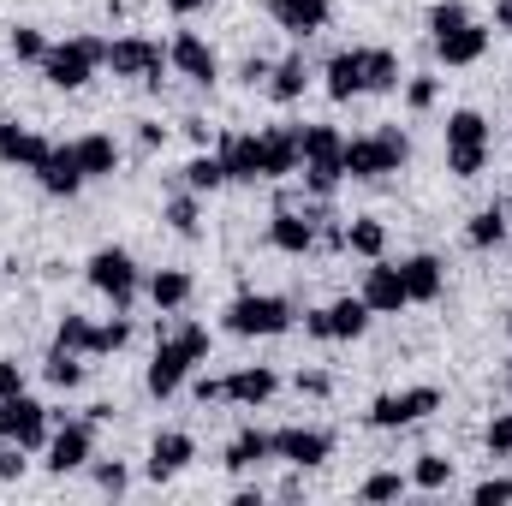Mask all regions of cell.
<instances>
[{"label": "cell", "mask_w": 512, "mask_h": 506, "mask_svg": "<svg viewBox=\"0 0 512 506\" xmlns=\"http://www.w3.org/2000/svg\"><path fill=\"white\" fill-rule=\"evenodd\" d=\"M209 358V328H197V322H185L179 334H167L161 346H155V358H149V376H143V387L155 393V399H173L179 387H185V376L197 370Z\"/></svg>", "instance_id": "1"}, {"label": "cell", "mask_w": 512, "mask_h": 506, "mask_svg": "<svg viewBox=\"0 0 512 506\" xmlns=\"http://www.w3.org/2000/svg\"><path fill=\"white\" fill-rule=\"evenodd\" d=\"M340 161H346V179H387V173H399L411 161V137L393 126L370 131V137H346Z\"/></svg>", "instance_id": "2"}, {"label": "cell", "mask_w": 512, "mask_h": 506, "mask_svg": "<svg viewBox=\"0 0 512 506\" xmlns=\"http://www.w3.org/2000/svg\"><path fill=\"white\" fill-rule=\"evenodd\" d=\"M298 149H304V191L310 197H334L340 191V179H346V161H340V149H346V137L334 126H298Z\"/></svg>", "instance_id": "3"}, {"label": "cell", "mask_w": 512, "mask_h": 506, "mask_svg": "<svg viewBox=\"0 0 512 506\" xmlns=\"http://www.w3.org/2000/svg\"><path fill=\"white\" fill-rule=\"evenodd\" d=\"M102 66H108V42H96V36L48 42V54H42V78H48L54 90H84Z\"/></svg>", "instance_id": "4"}, {"label": "cell", "mask_w": 512, "mask_h": 506, "mask_svg": "<svg viewBox=\"0 0 512 506\" xmlns=\"http://www.w3.org/2000/svg\"><path fill=\"white\" fill-rule=\"evenodd\" d=\"M221 322H227V334H239V340H274V334L292 328V304L274 298V292H239V298L221 310Z\"/></svg>", "instance_id": "5"}, {"label": "cell", "mask_w": 512, "mask_h": 506, "mask_svg": "<svg viewBox=\"0 0 512 506\" xmlns=\"http://www.w3.org/2000/svg\"><path fill=\"white\" fill-rule=\"evenodd\" d=\"M489 167V120L477 108L447 114V173L453 179H477Z\"/></svg>", "instance_id": "6"}, {"label": "cell", "mask_w": 512, "mask_h": 506, "mask_svg": "<svg viewBox=\"0 0 512 506\" xmlns=\"http://www.w3.org/2000/svg\"><path fill=\"white\" fill-rule=\"evenodd\" d=\"M48 435H54V411H48L42 399H30V393L0 399V441L36 453V447H48Z\"/></svg>", "instance_id": "7"}, {"label": "cell", "mask_w": 512, "mask_h": 506, "mask_svg": "<svg viewBox=\"0 0 512 506\" xmlns=\"http://www.w3.org/2000/svg\"><path fill=\"white\" fill-rule=\"evenodd\" d=\"M96 459V423L90 417H66L54 411V435H48V471L66 477V471H84Z\"/></svg>", "instance_id": "8"}, {"label": "cell", "mask_w": 512, "mask_h": 506, "mask_svg": "<svg viewBox=\"0 0 512 506\" xmlns=\"http://www.w3.org/2000/svg\"><path fill=\"white\" fill-rule=\"evenodd\" d=\"M108 66H114V78H137V84L161 90L167 48H161V42H149V36H120V42H108Z\"/></svg>", "instance_id": "9"}, {"label": "cell", "mask_w": 512, "mask_h": 506, "mask_svg": "<svg viewBox=\"0 0 512 506\" xmlns=\"http://www.w3.org/2000/svg\"><path fill=\"white\" fill-rule=\"evenodd\" d=\"M274 387H280V376L262 370V364H251V370H233V376H203L197 381V399H203V405H215V399L262 405V399H274Z\"/></svg>", "instance_id": "10"}, {"label": "cell", "mask_w": 512, "mask_h": 506, "mask_svg": "<svg viewBox=\"0 0 512 506\" xmlns=\"http://www.w3.org/2000/svg\"><path fill=\"white\" fill-rule=\"evenodd\" d=\"M90 286L114 304V310H131V298H137V262H131V251H120V245H108V251L90 256Z\"/></svg>", "instance_id": "11"}, {"label": "cell", "mask_w": 512, "mask_h": 506, "mask_svg": "<svg viewBox=\"0 0 512 506\" xmlns=\"http://www.w3.org/2000/svg\"><path fill=\"white\" fill-rule=\"evenodd\" d=\"M429 411H441V393H435V387H405V393H382V399L370 405V423H376V429H411V423H423Z\"/></svg>", "instance_id": "12"}, {"label": "cell", "mask_w": 512, "mask_h": 506, "mask_svg": "<svg viewBox=\"0 0 512 506\" xmlns=\"http://www.w3.org/2000/svg\"><path fill=\"white\" fill-rule=\"evenodd\" d=\"M364 328H370V304L364 298H340V304L304 316V334L310 340H358Z\"/></svg>", "instance_id": "13"}, {"label": "cell", "mask_w": 512, "mask_h": 506, "mask_svg": "<svg viewBox=\"0 0 512 506\" xmlns=\"http://www.w3.org/2000/svg\"><path fill=\"white\" fill-rule=\"evenodd\" d=\"M167 66H173L179 78L203 84V90H209V84L221 78V60H215V48H209V42H203L197 30H179V36L167 42Z\"/></svg>", "instance_id": "14"}, {"label": "cell", "mask_w": 512, "mask_h": 506, "mask_svg": "<svg viewBox=\"0 0 512 506\" xmlns=\"http://www.w3.org/2000/svg\"><path fill=\"white\" fill-rule=\"evenodd\" d=\"M364 304H370V316H399L405 304H411V292H405V274H399V262H370L364 268V292H358Z\"/></svg>", "instance_id": "15"}, {"label": "cell", "mask_w": 512, "mask_h": 506, "mask_svg": "<svg viewBox=\"0 0 512 506\" xmlns=\"http://www.w3.org/2000/svg\"><path fill=\"white\" fill-rule=\"evenodd\" d=\"M262 12L286 30V36H298V42H310L316 30H328V18H334V0H262Z\"/></svg>", "instance_id": "16"}, {"label": "cell", "mask_w": 512, "mask_h": 506, "mask_svg": "<svg viewBox=\"0 0 512 506\" xmlns=\"http://www.w3.org/2000/svg\"><path fill=\"white\" fill-rule=\"evenodd\" d=\"M429 42H435V60H447V66H477L489 54V30L477 18H465V24H453V30L429 36Z\"/></svg>", "instance_id": "17"}, {"label": "cell", "mask_w": 512, "mask_h": 506, "mask_svg": "<svg viewBox=\"0 0 512 506\" xmlns=\"http://www.w3.org/2000/svg\"><path fill=\"white\" fill-rule=\"evenodd\" d=\"M328 453H334V435H328V429H274V459H286V465H298V471L322 465Z\"/></svg>", "instance_id": "18"}, {"label": "cell", "mask_w": 512, "mask_h": 506, "mask_svg": "<svg viewBox=\"0 0 512 506\" xmlns=\"http://www.w3.org/2000/svg\"><path fill=\"white\" fill-rule=\"evenodd\" d=\"M36 179H42L48 197H78V191H84V167H78L72 143H54V149L36 161Z\"/></svg>", "instance_id": "19"}, {"label": "cell", "mask_w": 512, "mask_h": 506, "mask_svg": "<svg viewBox=\"0 0 512 506\" xmlns=\"http://www.w3.org/2000/svg\"><path fill=\"white\" fill-rule=\"evenodd\" d=\"M268 245H274L280 256H310V251H316V221L280 203V209H274V221H268Z\"/></svg>", "instance_id": "20"}, {"label": "cell", "mask_w": 512, "mask_h": 506, "mask_svg": "<svg viewBox=\"0 0 512 506\" xmlns=\"http://www.w3.org/2000/svg\"><path fill=\"white\" fill-rule=\"evenodd\" d=\"M191 459H197V441H191L185 429H161V435L149 441V477H155V483L179 477V471H185Z\"/></svg>", "instance_id": "21"}, {"label": "cell", "mask_w": 512, "mask_h": 506, "mask_svg": "<svg viewBox=\"0 0 512 506\" xmlns=\"http://www.w3.org/2000/svg\"><path fill=\"white\" fill-rule=\"evenodd\" d=\"M399 274H405V292H411V304H435L441 292H447V262L441 256H405L399 262Z\"/></svg>", "instance_id": "22"}, {"label": "cell", "mask_w": 512, "mask_h": 506, "mask_svg": "<svg viewBox=\"0 0 512 506\" xmlns=\"http://www.w3.org/2000/svg\"><path fill=\"white\" fill-rule=\"evenodd\" d=\"M298 161H304V149H298V126L262 131V179H292Z\"/></svg>", "instance_id": "23"}, {"label": "cell", "mask_w": 512, "mask_h": 506, "mask_svg": "<svg viewBox=\"0 0 512 506\" xmlns=\"http://www.w3.org/2000/svg\"><path fill=\"white\" fill-rule=\"evenodd\" d=\"M221 167H227V179H245V185H256L262 179V137H251V131H233V137H221Z\"/></svg>", "instance_id": "24"}, {"label": "cell", "mask_w": 512, "mask_h": 506, "mask_svg": "<svg viewBox=\"0 0 512 506\" xmlns=\"http://www.w3.org/2000/svg\"><path fill=\"white\" fill-rule=\"evenodd\" d=\"M48 149H54V143H48V137H36L30 126L0 120V161H6V167H30V173H36V161H42Z\"/></svg>", "instance_id": "25"}, {"label": "cell", "mask_w": 512, "mask_h": 506, "mask_svg": "<svg viewBox=\"0 0 512 506\" xmlns=\"http://www.w3.org/2000/svg\"><path fill=\"white\" fill-rule=\"evenodd\" d=\"M328 102H352V96H364V48H340L334 60H328Z\"/></svg>", "instance_id": "26"}, {"label": "cell", "mask_w": 512, "mask_h": 506, "mask_svg": "<svg viewBox=\"0 0 512 506\" xmlns=\"http://www.w3.org/2000/svg\"><path fill=\"white\" fill-rule=\"evenodd\" d=\"M72 155H78V167H84V179H108V173L120 167V143H114L108 131H90V137H72Z\"/></svg>", "instance_id": "27"}, {"label": "cell", "mask_w": 512, "mask_h": 506, "mask_svg": "<svg viewBox=\"0 0 512 506\" xmlns=\"http://www.w3.org/2000/svg\"><path fill=\"white\" fill-rule=\"evenodd\" d=\"M191 292H197V280H191L185 268H155V274H149V298H155V310H185Z\"/></svg>", "instance_id": "28"}, {"label": "cell", "mask_w": 512, "mask_h": 506, "mask_svg": "<svg viewBox=\"0 0 512 506\" xmlns=\"http://www.w3.org/2000/svg\"><path fill=\"white\" fill-rule=\"evenodd\" d=\"M304 84H310V66H304V54H286V60H274V72H268V96L286 108V102H298L304 96Z\"/></svg>", "instance_id": "29"}, {"label": "cell", "mask_w": 512, "mask_h": 506, "mask_svg": "<svg viewBox=\"0 0 512 506\" xmlns=\"http://www.w3.org/2000/svg\"><path fill=\"white\" fill-rule=\"evenodd\" d=\"M268 453H274V435H262V429H239V435L227 441L221 465H227V471H251V465H262Z\"/></svg>", "instance_id": "30"}, {"label": "cell", "mask_w": 512, "mask_h": 506, "mask_svg": "<svg viewBox=\"0 0 512 506\" xmlns=\"http://www.w3.org/2000/svg\"><path fill=\"white\" fill-rule=\"evenodd\" d=\"M387 90H399V54L364 48V96H387Z\"/></svg>", "instance_id": "31"}, {"label": "cell", "mask_w": 512, "mask_h": 506, "mask_svg": "<svg viewBox=\"0 0 512 506\" xmlns=\"http://www.w3.org/2000/svg\"><path fill=\"white\" fill-rule=\"evenodd\" d=\"M340 251L370 256V262H376V256L387 251V227H382V221H370V215H358V221H352V227L340 233Z\"/></svg>", "instance_id": "32"}, {"label": "cell", "mask_w": 512, "mask_h": 506, "mask_svg": "<svg viewBox=\"0 0 512 506\" xmlns=\"http://www.w3.org/2000/svg\"><path fill=\"white\" fill-rule=\"evenodd\" d=\"M501 239H507V215H501V209H477L471 227H465V245H471V251H495Z\"/></svg>", "instance_id": "33"}, {"label": "cell", "mask_w": 512, "mask_h": 506, "mask_svg": "<svg viewBox=\"0 0 512 506\" xmlns=\"http://www.w3.org/2000/svg\"><path fill=\"white\" fill-rule=\"evenodd\" d=\"M227 185V167H221V155H191L185 161V191H221Z\"/></svg>", "instance_id": "34"}, {"label": "cell", "mask_w": 512, "mask_h": 506, "mask_svg": "<svg viewBox=\"0 0 512 506\" xmlns=\"http://www.w3.org/2000/svg\"><path fill=\"white\" fill-rule=\"evenodd\" d=\"M453 483V459H441V453H423L417 465H411V489H423V495H441Z\"/></svg>", "instance_id": "35"}, {"label": "cell", "mask_w": 512, "mask_h": 506, "mask_svg": "<svg viewBox=\"0 0 512 506\" xmlns=\"http://www.w3.org/2000/svg\"><path fill=\"white\" fill-rule=\"evenodd\" d=\"M167 227L179 233V239H197L203 233V215H197V191H185V197H167Z\"/></svg>", "instance_id": "36"}, {"label": "cell", "mask_w": 512, "mask_h": 506, "mask_svg": "<svg viewBox=\"0 0 512 506\" xmlns=\"http://www.w3.org/2000/svg\"><path fill=\"white\" fill-rule=\"evenodd\" d=\"M42 376L54 381V387H78V381H84V352L54 346V352H48V364H42Z\"/></svg>", "instance_id": "37"}, {"label": "cell", "mask_w": 512, "mask_h": 506, "mask_svg": "<svg viewBox=\"0 0 512 506\" xmlns=\"http://www.w3.org/2000/svg\"><path fill=\"white\" fill-rule=\"evenodd\" d=\"M411 489V477H399V471H376V477H364V489H358V501L382 506V501H399Z\"/></svg>", "instance_id": "38"}, {"label": "cell", "mask_w": 512, "mask_h": 506, "mask_svg": "<svg viewBox=\"0 0 512 506\" xmlns=\"http://www.w3.org/2000/svg\"><path fill=\"white\" fill-rule=\"evenodd\" d=\"M131 340V322H126V310L114 316V322H102V328H90V358H108V352H120Z\"/></svg>", "instance_id": "39"}, {"label": "cell", "mask_w": 512, "mask_h": 506, "mask_svg": "<svg viewBox=\"0 0 512 506\" xmlns=\"http://www.w3.org/2000/svg\"><path fill=\"white\" fill-rule=\"evenodd\" d=\"M6 42H12V60H36V66H42V54H48V36H42L36 24H12Z\"/></svg>", "instance_id": "40"}, {"label": "cell", "mask_w": 512, "mask_h": 506, "mask_svg": "<svg viewBox=\"0 0 512 506\" xmlns=\"http://www.w3.org/2000/svg\"><path fill=\"white\" fill-rule=\"evenodd\" d=\"M54 346H66V352H84V358H90V316L66 310V316H60V334H54Z\"/></svg>", "instance_id": "41"}, {"label": "cell", "mask_w": 512, "mask_h": 506, "mask_svg": "<svg viewBox=\"0 0 512 506\" xmlns=\"http://www.w3.org/2000/svg\"><path fill=\"white\" fill-rule=\"evenodd\" d=\"M435 96H441V78H411V84H405V108H411V114H429Z\"/></svg>", "instance_id": "42"}, {"label": "cell", "mask_w": 512, "mask_h": 506, "mask_svg": "<svg viewBox=\"0 0 512 506\" xmlns=\"http://www.w3.org/2000/svg\"><path fill=\"white\" fill-rule=\"evenodd\" d=\"M483 447H489L495 459H507V453H512V411H501V417L483 429Z\"/></svg>", "instance_id": "43"}, {"label": "cell", "mask_w": 512, "mask_h": 506, "mask_svg": "<svg viewBox=\"0 0 512 506\" xmlns=\"http://www.w3.org/2000/svg\"><path fill=\"white\" fill-rule=\"evenodd\" d=\"M471 501H477V506H507L512 501V477H489V483H477V489H471Z\"/></svg>", "instance_id": "44"}, {"label": "cell", "mask_w": 512, "mask_h": 506, "mask_svg": "<svg viewBox=\"0 0 512 506\" xmlns=\"http://www.w3.org/2000/svg\"><path fill=\"white\" fill-rule=\"evenodd\" d=\"M126 483H131V471L114 459V465H96V489H108V495H126Z\"/></svg>", "instance_id": "45"}, {"label": "cell", "mask_w": 512, "mask_h": 506, "mask_svg": "<svg viewBox=\"0 0 512 506\" xmlns=\"http://www.w3.org/2000/svg\"><path fill=\"white\" fill-rule=\"evenodd\" d=\"M298 393H310V399H328V393H334V376H322V370H304V376H298Z\"/></svg>", "instance_id": "46"}, {"label": "cell", "mask_w": 512, "mask_h": 506, "mask_svg": "<svg viewBox=\"0 0 512 506\" xmlns=\"http://www.w3.org/2000/svg\"><path fill=\"white\" fill-rule=\"evenodd\" d=\"M18 453H24V447H12V441L0 447V483H18V477H24V459H18Z\"/></svg>", "instance_id": "47"}, {"label": "cell", "mask_w": 512, "mask_h": 506, "mask_svg": "<svg viewBox=\"0 0 512 506\" xmlns=\"http://www.w3.org/2000/svg\"><path fill=\"white\" fill-rule=\"evenodd\" d=\"M12 393H24V370L12 358H0V399H12Z\"/></svg>", "instance_id": "48"}, {"label": "cell", "mask_w": 512, "mask_h": 506, "mask_svg": "<svg viewBox=\"0 0 512 506\" xmlns=\"http://www.w3.org/2000/svg\"><path fill=\"white\" fill-rule=\"evenodd\" d=\"M268 72H274V60H262V54H251V60H245V66H239V78H245V84H268Z\"/></svg>", "instance_id": "49"}, {"label": "cell", "mask_w": 512, "mask_h": 506, "mask_svg": "<svg viewBox=\"0 0 512 506\" xmlns=\"http://www.w3.org/2000/svg\"><path fill=\"white\" fill-rule=\"evenodd\" d=\"M161 143H167V126H149V120L137 126V149H161Z\"/></svg>", "instance_id": "50"}, {"label": "cell", "mask_w": 512, "mask_h": 506, "mask_svg": "<svg viewBox=\"0 0 512 506\" xmlns=\"http://www.w3.org/2000/svg\"><path fill=\"white\" fill-rule=\"evenodd\" d=\"M203 6H209V0H167L173 18H191V12H203Z\"/></svg>", "instance_id": "51"}, {"label": "cell", "mask_w": 512, "mask_h": 506, "mask_svg": "<svg viewBox=\"0 0 512 506\" xmlns=\"http://www.w3.org/2000/svg\"><path fill=\"white\" fill-rule=\"evenodd\" d=\"M185 137H191V143L203 149V143H209V126H203V120H185Z\"/></svg>", "instance_id": "52"}, {"label": "cell", "mask_w": 512, "mask_h": 506, "mask_svg": "<svg viewBox=\"0 0 512 506\" xmlns=\"http://www.w3.org/2000/svg\"><path fill=\"white\" fill-rule=\"evenodd\" d=\"M495 18H501V30H512V0H495Z\"/></svg>", "instance_id": "53"}, {"label": "cell", "mask_w": 512, "mask_h": 506, "mask_svg": "<svg viewBox=\"0 0 512 506\" xmlns=\"http://www.w3.org/2000/svg\"><path fill=\"white\" fill-rule=\"evenodd\" d=\"M507 340H512V316H507Z\"/></svg>", "instance_id": "54"}]
</instances>
